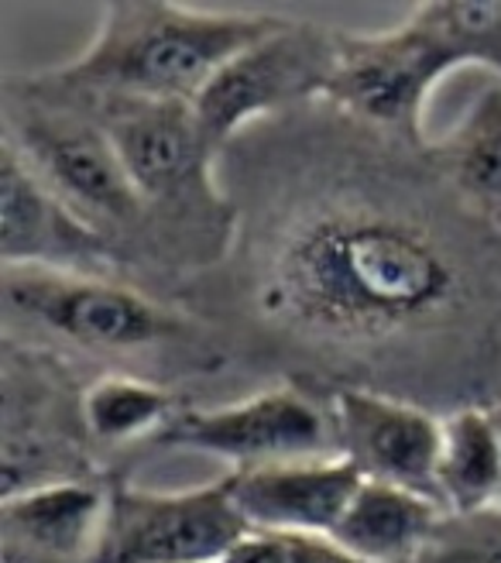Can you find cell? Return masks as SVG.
Masks as SVG:
<instances>
[{"label":"cell","instance_id":"cell-15","mask_svg":"<svg viewBox=\"0 0 501 563\" xmlns=\"http://www.w3.org/2000/svg\"><path fill=\"white\" fill-rule=\"evenodd\" d=\"M433 492L447 519H481L501 495V433L491 406H464L439 422Z\"/></svg>","mask_w":501,"mask_h":563},{"label":"cell","instance_id":"cell-6","mask_svg":"<svg viewBox=\"0 0 501 563\" xmlns=\"http://www.w3.org/2000/svg\"><path fill=\"white\" fill-rule=\"evenodd\" d=\"M66 100V97H63ZM87 107L107 131L134 189L142 192L148 217H192L220 223L227 210L216 189V155L207 145L197 107L186 100H73Z\"/></svg>","mask_w":501,"mask_h":563},{"label":"cell","instance_id":"cell-14","mask_svg":"<svg viewBox=\"0 0 501 563\" xmlns=\"http://www.w3.org/2000/svg\"><path fill=\"white\" fill-rule=\"evenodd\" d=\"M447 522V512L430 495L365 477L330 532V543L360 563H420Z\"/></svg>","mask_w":501,"mask_h":563},{"label":"cell","instance_id":"cell-11","mask_svg":"<svg viewBox=\"0 0 501 563\" xmlns=\"http://www.w3.org/2000/svg\"><path fill=\"white\" fill-rule=\"evenodd\" d=\"M0 262L4 268L110 275L118 244L82 223L0 137Z\"/></svg>","mask_w":501,"mask_h":563},{"label":"cell","instance_id":"cell-16","mask_svg":"<svg viewBox=\"0 0 501 563\" xmlns=\"http://www.w3.org/2000/svg\"><path fill=\"white\" fill-rule=\"evenodd\" d=\"M433 162L464 207L501 231V79L488 82L436 141Z\"/></svg>","mask_w":501,"mask_h":563},{"label":"cell","instance_id":"cell-8","mask_svg":"<svg viewBox=\"0 0 501 563\" xmlns=\"http://www.w3.org/2000/svg\"><path fill=\"white\" fill-rule=\"evenodd\" d=\"M227 474L197 488H110L103 563H224L247 537Z\"/></svg>","mask_w":501,"mask_h":563},{"label":"cell","instance_id":"cell-12","mask_svg":"<svg viewBox=\"0 0 501 563\" xmlns=\"http://www.w3.org/2000/svg\"><path fill=\"white\" fill-rule=\"evenodd\" d=\"M110 488L52 477L0 498V563H103Z\"/></svg>","mask_w":501,"mask_h":563},{"label":"cell","instance_id":"cell-17","mask_svg":"<svg viewBox=\"0 0 501 563\" xmlns=\"http://www.w3.org/2000/svg\"><path fill=\"white\" fill-rule=\"evenodd\" d=\"M176 396L165 385L110 372L79 396V427L100 446H127L162 437L176 422Z\"/></svg>","mask_w":501,"mask_h":563},{"label":"cell","instance_id":"cell-19","mask_svg":"<svg viewBox=\"0 0 501 563\" xmlns=\"http://www.w3.org/2000/svg\"><path fill=\"white\" fill-rule=\"evenodd\" d=\"M498 522H501V512H491ZM454 553H464L467 563H501V526H485L470 547L464 550H454Z\"/></svg>","mask_w":501,"mask_h":563},{"label":"cell","instance_id":"cell-2","mask_svg":"<svg viewBox=\"0 0 501 563\" xmlns=\"http://www.w3.org/2000/svg\"><path fill=\"white\" fill-rule=\"evenodd\" d=\"M282 24L265 11H197L179 4H107L97 32L69 63L24 76L66 100H186L192 103L237 52Z\"/></svg>","mask_w":501,"mask_h":563},{"label":"cell","instance_id":"cell-20","mask_svg":"<svg viewBox=\"0 0 501 563\" xmlns=\"http://www.w3.org/2000/svg\"><path fill=\"white\" fill-rule=\"evenodd\" d=\"M491 412H494V422H498V433H501V402H494L491 406ZM494 512H501V495H498V509Z\"/></svg>","mask_w":501,"mask_h":563},{"label":"cell","instance_id":"cell-4","mask_svg":"<svg viewBox=\"0 0 501 563\" xmlns=\"http://www.w3.org/2000/svg\"><path fill=\"white\" fill-rule=\"evenodd\" d=\"M4 137L42 186L55 192V200H63L107 241L118 244L121 234L137 231V223L148 220L142 192L134 189L107 131L87 107L21 82L8 90Z\"/></svg>","mask_w":501,"mask_h":563},{"label":"cell","instance_id":"cell-1","mask_svg":"<svg viewBox=\"0 0 501 563\" xmlns=\"http://www.w3.org/2000/svg\"><path fill=\"white\" fill-rule=\"evenodd\" d=\"M460 296L457 251L426 220L365 196L282 223L255 272V302L271 323L354 347L430 330Z\"/></svg>","mask_w":501,"mask_h":563},{"label":"cell","instance_id":"cell-13","mask_svg":"<svg viewBox=\"0 0 501 563\" xmlns=\"http://www.w3.org/2000/svg\"><path fill=\"white\" fill-rule=\"evenodd\" d=\"M227 482L250 532H292V537L330 540L365 477L350 461L333 454L255 471H227Z\"/></svg>","mask_w":501,"mask_h":563},{"label":"cell","instance_id":"cell-3","mask_svg":"<svg viewBox=\"0 0 501 563\" xmlns=\"http://www.w3.org/2000/svg\"><path fill=\"white\" fill-rule=\"evenodd\" d=\"M457 69H475V59L450 4H415L385 32H341L323 100L388 141L423 148L430 93Z\"/></svg>","mask_w":501,"mask_h":563},{"label":"cell","instance_id":"cell-7","mask_svg":"<svg viewBox=\"0 0 501 563\" xmlns=\"http://www.w3.org/2000/svg\"><path fill=\"white\" fill-rule=\"evenodd\" d=\"M337 42L341 32L333 27L282 18L275 32L237 52L192 100L213 155L220 158L247 124L305 100H323L337 69Z\"/></svg>","mask_w":501,"mask_h":563},{"label":"cell","instance_id":"cell-10","mask_svg":"<svg viewBox=\"0 0 501 563\" xmlns=\"http://www.w3.org/2000/svg\"><path fill=\"white\" fill-rule=\"evenodd\" d=\"M330 416L337 454L350 461L360 477L420 492L436 501L433 471L443 416L360 385H341L333 391Z\"/></svg>","mask_w":501,"mask_h":563},{"label":"cell","instance_id":"cell-18","mask_svg":"<svg viewBox=\"0 0 501 563\" xmlns=\"http://www.w3.org/2000/svg\"><path fill=\"white\" fill-rule=\"evenodd\" d=\"M224 563H360L323 537L292 532H247L244 543Z\"/></svg>","mask_w":501,"mask_h":563},{"label":"cell","instance_id":"cell-9","mask_svg":"<svg viewBox=\"0 0 501 563\" xmlns=\"http://www.w3.org/2000/svg\"><path fill=\"white\" fill-rule=\"evenodd\" d=\"M162 443L216 457L231 464V471L337 454L333 416L289 385L261 388L255 396L227 406L179 412L172 427L162 433Z\"/></svg>","mask_w":501,"mask_h":563},{"label":"cell","instance_id":"cell-5","mask_svg":"<svg viewBox=\"0 0 501 563\" xmlns=\"http://www.w3.org/2000/svg\"><path fill=\"white\" fill-rule=\"evenodd\" d=\"M8 320L100 354H137L189 341V323L142 289L93 272L4 268Z\"/></svg>","mask_w":501,"mask_h":563}]
</instances>
